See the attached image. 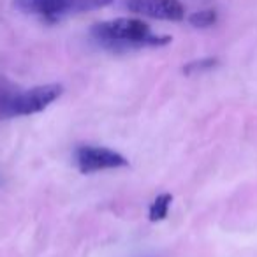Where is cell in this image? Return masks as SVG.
Segmentation results:
<instances>
[{"mask_svg":"<svg viewBox=\"0 0 257 257\" xmlns=\"http://www.w3.org/2000/svg\"><path fill=\"white\" fill-rule=\"evenodd\" d=\"M123 8L134 15L162 22H180L185 18V8L178 0H123Z\"/></svg>","mask_w":257,"mask_h":257,"instance_id":"5b68a950","label":"cell"},{"mask_svg":"<svg viewBox=\"0 0 257 257\" xmlns=\"http://www.w3.org/2000/svg\"><path fill=\"white\" fill-rule=\"evenodd\" d=\"M62 93H64V86L58 83L34 86L20 93L2 92L0 93V118L29 116V114L41 113Z\"/></svg>","mask_w":257,"mask_h":257,"instance_id":"7a4b0ae2","label":"cell"},{"mask_svg":"<svg viewBox=\"0 0 257 257\" xmlns=\"http://www.w3.org/2000/svg\"><path fill=\"white\" fill-rule=\"evenodd\" d=\"M113 2L114 0H15L13 6L25 15L41 16L44 20L55 22L62 16L107 8Z\"/></svg>","mask_w":257,"mask_h":257,"instance_id":"3957f363","label":"cell"},{"mask_svg":"<svg viewBox=\"0 0 257 257\" xmlns=\"http://www.w3.org/2000/svg\"><path fill=\"white\" fill-rule=\"evenodd\" d=\"M2 183H4V176H2V173H0V187H2Z\"/></svg>","mask_w":257,"mask_h":257,"instance_id":"9c48e42d","label":"cell"},{"mask_svg":"<svg viewBox=\"0 0 257 257\" xmlns=\"http://www.w3.org/2000/svg\"><path fill=\"white\" fill-rule=\"evenodd\" d=\"M92 37L109 50H133V48H161L171 43L169 36L154 34L150 25L136 18H116L100 22L90 29Z\"/></svg>","mask_w":257,"mask_h":257,"instance_id":"6da1fadb","label":"cell"},{"mask_svg":"<svg viewBox=\"0 0 257 257\" xmlns=\"http://www.w3.org/2000/svg\"><path fill=\"white\" fill-rule=\"evenodd\" d=\"M171 203H173L171 194H161V196L155 197L154 203H152V206H150V211H148L150 220L152 222L164 220V218L168 217V211H169V208H171Z\"/></svg>","mask_w":257,"mask_h":257,"instance_id":"8992f818","label":"cell"},{"mask_svg":"<svg viewBox=\"0 0 257 257\" xmlns=\"http://www.w3.org/2000/svg\"><path fill=\"white\" fill-rule=\"evenodd\" d=\"M217 22V13L213 9H206V11H197L192 16H189V23L196 29H208Z\"/></svg>","mask_w":257,"mask_h":257,"instance_id":"52a82bcc","label":"cell"},{"mask_svg":"<svg viewBox=\"0 0 257 257\" xmlns=\"http://www.w3.org/2000/svg\"><path fill=\"white\" fill-rule=\"evenodd\" d=\"M74 159L78 169L81 173H85V175L104 171V169L123 168V166L128 164L127 159L118 154V152L104 147H93V145H81V147H78L74 152Z\"/></svg>","mask_w":257,"mask_h":257,"instance_id":"277c9868","label":"cell"},{"mask_svg":"<svg viewBox=\"0 0 257 257\" xmlns=\"http://www.w3.org/2000/svg\"><path fill=\"white\" fill-rule=\"evenodd\" d=\"M218 65L217 58H201V60H194L190 64H187L183 67L185 74H194V72H201V71H208V69H213Z\"/></svg>","mask_w":257,"mask_h":257,"instance_id":"ba28073f","label":"cell"}]
</instances>
